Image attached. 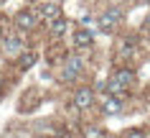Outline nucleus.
Masks as SVG:
<instances>
[{"label":"nucleus","instance_id":"dca6fc26","mask_svg":"<svg viewBox=\"0 0 150 138\" xmlns=\"http://www.w3.org/2000/svg\"><path fill=\"white\" fill-rule=\"evenodd\" d=\"M0 39H3V28H0Z\"/></svg>","mask_w":150,"mask_h":138},{"label":"nucleus","instance_id":"9b49d317","mask_svg":"<svg viewBox=\"0 0 150 138\" xmlns=\"http://www.w3.org/2000/svg\"><path fill=\"white\" fill-rule=\"evenodd\" d=\"M81 138H107V133L99 125H87V128L81 130Z\"/></svg>","mask_w":150,"mask_h":138},{"label":"nucleus","instance_id":"6e6552de","mask_svg":"<svg viewBox=\"0 0 150 138\" xmlns=\"http://www.w3.org/2000/svg\"><path fill=\"white\" fill-rule=\"evenodd\" d=\"M94 44V36L89 28H79V31L74 33V46H79V49H89Z\"/></svg>","mask_w":150,"mask_h":138},{"label":"nucleus","instance_id":"f8f14e48","mask_svg":"<svg viewBox=\"0 0 150 138\" xmlns=\"http://www.w3.org/2000/svg\"><path fill=\"white\" fill-rule=\"evenodd\" d=\"M125 138H148V130L145 128H130L125 133Z\"/></svg>","mask_w":150,"mask_h":138},{"label":"nucleus","instance_id":"f257e3e1","mask_svg":"<svg viewBox=\"0 0 150 138\" xmlns=\"http://www.w3.org/2000/svg\"><path fill=\"white\" fill-rule=\"evenodd\" d=\"M132 82H135V74L130 72V69H117V72L107 79V92H110L112 97H122L125 89L130 87Z\"/></svg>","mask_w":150,"mask_h":138},{"label":"nucleus","instance_id":"1a4fd4ad","mask_svg":"<svg viewBox=\"0 0 150 138\" xmlns=\"http://www.w3.org/2000/svg\"><path fill=\"white\" fill-rule=\"evenodd\" d=\"M38 16L41 18H48V21H54V18L61 16V8H59V3H43L38 10Z\"/></svg>","mask_w":150,"mask_h":138},{"label":"nucleus","instance_id":"2eb2a0df","mask_svg":"<svg viewBox=\"0 0 150 138\" xmlns=\"http://www.w3.org/2000/svg\"><path fill=\"white\" fill-rule=\"evenodd\" d=\"M13 138H25V136H13Z\"/></svg>","mask_w":150,"mask_h":138},{"label":"nucleus","instance_id":"39448f33","mask_svg":"<svg viewBox=\"0 0 150 138\" xmlns=\"http://www.w3.org/2000/svg\"><path fill=\"white\" fill-rule=\"evenodd\" d=\"M3 49H5V54H8V56H21V54L25 51L23 36H8V39L3 41Z\"/></svg>","mask_w":150,"mask_h":138},{"label":"nucleus","instance_id":"f3484780","mask_svg":"<svg viewBox=\"0 0 150 138\" xmlns=\"http://www.w3.org/2000/svg\"><path fill=\"white\" fill-rule=\"evenodd\" d=\"M107 138H112V136H107Z\"/></svg>","mask_w":150,"mask_h":138},{"label":"nucleus","instance_id":"9d476101","mask_svg":"<svg viewBox=\"0 0 150 138\" xmlns=\"http://www.w3.org/2000/svg\"><path fill=\"white\" fill-rule=\"evenodd\" d=\"M66 28H69V21H66L64 16H59V18H54V21H51V33H54V36H64V33H66Z\"/></svg>","mask_w":150,"mask_h":138},{"label":"nucleus","instance_id":"ddd939ff","mask_svg":"<svg viewBox=\"0 0 150 138\" xmlns=\"http://www.w3.org/2000/svg\"><path fill=\"white\" fill-rule=\"evenodd\" d=\"M33 61H36V54H21V66L23 69H28V66H33Z\"/></svg>","mask_w":150,"mask_h":138},{"label":"nucleus","instance_id":"7ed1b4c3","mask_svg":"<svg viewBox=\"0 0 150 138\" xmlns=\"http://www.w3.org/2000/svg\"><path fill=\"white\" fill-rule=\"evenodd\" d=\"M81 72H84V59L76 56V54H71V56L66 59V66H64V79L71 82V79H76Z\"/></svg>","mask_w":150,"mask_h":138},{"label":"nucleus","instance_id":"f03ea898","mask_svg":"<svg viewBox=\"0 0 150 138\" xmlns=\"http://www.w3.org/2000/svg\"><path fill=\"white\" fill-rule=\"evenodd\" d=\"M120 18H122L120 8H107L104 13H99L97 26H99V31H102V33H112V31L120 26Z\"/></svg>","mask_w":150,"mask_h":138},{"label":"nucleus","instance_id":"4468645a","mask_svg":"<svg viewBox=\"0 0 150 138\" xmlns=\"http://www.w3.org/2000/svg\"><path fill=\"white\" fill-rule=\"evenodd\" d=\"M145 28H150V13H148V18H145Z\"/></svg>","mask_w":150,"mask_h":138},{"label":"nucleus","instance_id":"423d86ee","mask_svg":"<svg viewBox=\"0 0 150 138\" xmlns=\"http://www.w3.org/2000/svg\"><path fill=\"white\" fill-rule=\"evenodd\" d=\"M36 21H38V18L33 16L31 10H21V13L16 16V26L21 28V31H31V28H36Z\"/></svg>","mask_w":150,"mask_h":138},{"label":"nucleus","instance_id":"0eeeda50","mask_svg":"<svg viewBox=\"0 0 150 138\" xmlns=\"http://www.w3.org/2000/svg\"><path fill=\"white\" fill-rule=\"evenodd\" d=\"M122 110H125V102H122L120 97H112V95H110V97L102 102V113L104 115H120Z\"/></svg>","mask_w":150,"mask_h":138},{"label":"nucleus","instance_id":"20e7f679","mask_svg":"<svg viewBox=\"0 0 150 138\" xmlns=\"http://www.w3.org/2000/svg\"><path fill=\"white\" fill-rule=\"evenodd\" d=\"M92 105H94V89H92V87L74 89V107H79V110H89Z\"/></svg>","mask_w":150,"mask_h":138}]
</instances>
